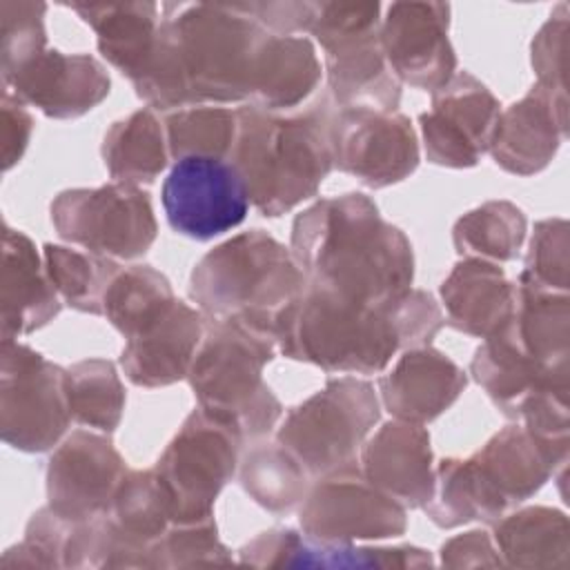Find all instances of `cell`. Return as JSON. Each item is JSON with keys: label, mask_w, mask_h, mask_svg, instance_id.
I'll use <instances>...</instances> for the list:
<instances>
[{"label": "cell", "mask_w": 570, "mask_h": 570, "mask_svg": "<svg viewBox=\"0 0 570 570\" xmlns=\"http://www.w3.org/2000/svg\"><path fill=\"white\" fill-rule=\"evenodd\" d=\"M265 31L240 4H163L154 49L131 80L151 109L249 100Z\"/></svg>", "instance_id": "cell-1"}, {"label": "cell", "mask_w": 570, "mask_h": 570, "mask_svg": "<svg viewBox=\"0 0 570 570\" xmlns=\"http://www.w3.org/2000/svg\"><path fill=\"white\" fill-rule=\"evenodd\" d=\"M443 325L439 303L423 289L358 305L307 283L278 316L274 336L278 352L292 361L325 372L379 374L396 352L430 345Z\"/></svg>", "instance_id": "cell-2"}, {"label": "cell", "mask_w": 570, "mask_h": 570, "mask_svg": "<svg viewBox=\"0 0 570 570\" xmlns=\"http://www.w3.org/2000/svg\"><path fill=\"white\" fill-rule=\"evenodd\" d=\"M289 252L309 285L358 305H381L414 281L412 243L356 191L303 209L292 225Z\"/></svg>", "instance_id": "cell-3"}, {"label": "cell", "mask_w": 570, "mask_h": 570, "mask_svg": "<svg viewBox=\"0 0 570 570\" xmlns=\"http://www.w3.org/2000/svg\"><path fill=\"white\" fill-rule=\"evenodd\" d=\"M238 129L229 163L245 183L249 203L269 218L316 196L334 167L327 98L303 111L278 114L238 107Z\"/></svg>", "instance_id": "cell-4"}, {"label": "cell", "mask_w": 570, "mask_h": 570, "mask_svg": "<svg viewBox=\"0 0 570 570\" xmlns=\"http://www.w3.org/2000/svg\"><path fill=\"white\" fill-rule=\"evenodd\" d=\"M305 285L307 278L292 252L267 232L249 229L216 245L196 263L189 296L207 318L243 321L274 334L278 316Z\"/></svg>", "instance_id": "cell-5"}, {"label": "cell", "mask_w": 570, "mask_h": 570, "mask_svg": "<svg viewBox=\"0 0 570 570\" xmlns=\"http://www.w3.org/2000/svg\"><path fill=\"white\" fill-rule=\"evenodd\" d=\"M276 350L269 332L243 321L209 318L194 354L187 379L198 407L232 425L243 441L265 436L283 414L263 379Z\"/></svg>", "instance_id": "cell-6"}, {"label": "cell", "mask_w": 570, "mask_h": 570, "mask_svg": "<svg viewBox=\"0 0 570 570\" xmlns=\"http://www.w3.org/2000/svg\"><path fill=\"white\" fill-rule=\"evenodd\" d=\"M379 2H312L307 33L325 51L327 89L338 109L396 111L401 82L381 49Z\"/></svg>", "instance_id": "cell-7"}, {"label": "cell", "mask_w": 570, "mask_h": 570, "mask_svg": "<svg viewBox=\"0 0 570 570\" xmlns=\"http://www.w3.org/2000/svg\"><path fill=\"white\" fill-rule=\"evenodd\" d=\"M379 419L381 403L374 385L356 376H338L287 412L276 441L309 476H321L356 463Z\"/></svg>", "instance_id": "cell-8"}, {"label": "cell", "mask_w": 570, "mask_h": 570, "mask_svg": "<svg viewBox=\"0 0 570 570\" xmlns=\"http://www.w3.org/2000/svg\"><path fill=\"white\" fill-rule=\"evenodd\" d=\"M243 436L225 421L196 407L154 465L171 510V523L214 517L220 490L240 463Z\"/></svg>", "instance_id": "cell-9"}, {"label": "cell", "mask_w": 570, "mask_h": 570, "mask_svg": "<svg viewBox=\"0 0 570 570\" xmlns=\"http://www.w3.org/2000/svg\"><path fill=\"white\" fill-rule=\"evenodd\" d=\"M49 214L62 240L107 258L134 261L158 234L149 194L127 183L65 189L51 200Z\"/></svg>", "instance_id": "cell-10"}, {"label": "cell", "mask_w": 570, "mask_h": 570, "mask_svg": "<svg viewBox=\"0 0 570 570\" xmlns=\"http://www.w3.org/2000/svg\"><path fill=\"white\" fill-rule=\"evenodd\" d=\"M0 434L20 452H47L71 419L67 370L18 341L0 347Z\"/></svg>", "instance_id": "cell-11"}, {"label": "cell", "mask_w": 570, "mask_h": 570, "mask_svg": "<svg viewBox=\"0 0 570 570\" xmlns=\"http://www.w3.org/2000/svg\"><path fill=\"white\" fill-rule=\"evenodd\" d=\"M298 521L305 534L332 543L399 537L407 528L405 508L356 463L321 474L301 503Z\"/></svg>", "instance_id": "cell-12"}, {"label": "cell", "mask_w": 570, "mask_h": 570, "mask_svg": "<svg viewBox=\"0 0 570 570\" xmlns=\"http://www.w3.org/2000/svg\"><path fill=\"white\" fill-rule=\"evenodd\" d=\"M334 167L367 187L405 180L419 167V140L407 116L347 107L332 118Z\"/></svg>", "instance_id": "cell-13"}, {"label": "cell", "mask_w": 570, "mask_h": 570, "mask_svg": "<svg viewBox=\"0 0 570 570\" xmlns=\"http://www.w3.org/2000/svg\"><path fill=\"white\" fill-rule=\"evenodd\" d=\"M163 209L174 232L209 240L245 220L249 196L229 160L180 158L163 183Z\"/></svg>", "instance_id": "cell-14"}, {"label": "cell", "mask_w": 570, "mask_h": 570, "mask_svg": "<svg viewBox=\"0 0 570 570\" xmlns=\"http://www.w3.org/2000/svg\"><path fill=\"white\" fill-rule=\"evenodd\" d=\"M499 114L497 96L472 73L456 71L419 116L428 160L452 169L474 167L490 147Z\"/></svg>", "instance_id": "cell-15"}, {"label": "cell", "mask_w": 570, "mask_h": 570, "mask_svg": "<svg viewBox=\"0 0 570 570\" xmlns=\"http://www.w3.org/2000/svg\"><path fill=\"white\" fill-rule=\"evenodd\" d=\"M450 4L392 2L381 20V49L399 82L436 91L456 73V53L448 38Z\"/></svg>", "instance_id": "cell-16"}, {"label": "cell", "mask_w": 570, "mask_h": 570, "mask_svg": "<svg viewBox=\"0 0 570 570\" xmlns=\"http://www.w3.org/2000/svg\"><path fill=\"white\" fill-rule=\"evenodd\" d=\"M127 470L109 436L76 430L49 459L47 505L71 521L105 514Z\"/></svg>", "instance_id": "cell-17"}, {"label": "cell", "mask_w": 570, "mask_h": 570, "mask_svg": "<svg viewBox=\"0 0 570 570\" xmlns=\"http://www.w3.org/2000/svg\"><path fill=\"white\" fill-rule=\"evenodd\" d=\"M7 94L56 120L78 118L100 105L111 87L102 62L89 53L45 49L2 76Z\"/></svg>", "instance_id": "cell-18"}, {"label": "cell", "mask_w": 570, "mask_h": 570, "mask_svg": "<svg viewBox=\"0 0 570 570\" xmlns=\"http://www.w3.org/2000/svg\"><path fill=\"white\" fill-rule=\"evenodd\" d=\"M240 563L254 568H423L432 566V554L416 546L356 548L314 539L294 528H272L238 550Z\"/></svg>", "instance_id": "cell-19"}, {"label": "cell", "mask_w": 570, "mask_h": 570, "mask_svg": "<svg viewBox=\"0 0 570 570\" xmlns=\"http://www.w3.org/2000/svg\"><path fill=\"white\" fill-rule=\"evenodd\" d=\"M566 136L568 105L534 85L499 114L488 151L508 174L532 176L550 165Z\"/></svg>", "instance_id": "cell-20"}, {"label": "cell", "mask_w": 570, "mask_h": 570, "mask_svg": "<svg viewBox=\"0 0 570 570\" xmlns=\"http://www.w3.org/2000/svg\"><path fill=\"white\" fill-rule=\"evenodd\" d=\"M205 314L174 301L160 316L127 338L120 367L138 387H165L189 374L205 334Z\"/></svg>", "instance_id": "cell-21"}, {"label": "cell", "mask_w": 570, "mask_h": 570, "mask_svg": "<svg viewBox=\"0 0 570 570\" xmlns=\"http://www.w3.org/2000/svg\"><path fill=\"white\" fill-rule=\"evenodd\" d=\"M468 459L501 514L537 494L554 470H563L568 461L534 439L523 425L503 428Z\"/></svg>", "instance_id": "cell-22"}, {"label": "cell", "mask_w": 570, "mask_h": 570, "mask_svg": "<svg viewBox=\"0 0 570 570\" xmlns=\"http://www.w3.org/2000/svg\"><path fill=\"white\" fill-rule=\"evenodd\" d=\"M468 374L432 345L405 350L379 379L385 410L407 423L425 425L443 414L465 390Z\"/></svg>", "instance_id": "cell-23"}, {"label": "cell", "mask_w": 570, "mask_h": 570, "mask_svg": "<svg viewBox=\"0 0 570 570\" xmlns=\"http://www.w3.org/2000/svg\"><path fill=\"white\" fill-rule=\"evenodd\" d=\"M363 474L403 508H423L434 494L430 434L423 425L390 421L361 448Z\"/></svg>", "instance_id": "cell-24"}, {"label": "cell", "mask_w": 570, "mask_h": 570, "mask_svg": "<svg viewBox=\"0 0 570 570\" xmlns=\"http://www.w3.org/2000/svg\"><path fill=\"white\" fill-rule=\"evenodd\" d=\"M2 341H16L53 321L62 301L53 289L45 261L27 234L4 223L2 227V278H0Z\"/></svg>", "instance_id": "cell-25"}, {"label": "cell", "mask_w": 570, "mask_h": 570, "mask_svg": "<svg viewBox=\"0 0 570 570\" xmlns=\"http://www.w3.org/2000/svg\"><path fill=\"white\" fill-rule=\"evenodd\" d=\"M441 301L454 330L488 338L510 321L517 305V283L508 281L497 263L463 258L441 283Z\"/></svg>", "instance_id": "cell-26"}, {"label": "cell", "mask_w": 570, "mask_h": 570, "mask_svg": "<svg viewBox=\"0 0 570 570\" xmlns=\"http://www.w3.org/2000/svg\"><path fill=\"white\" fill-rule=\"evenodd\" d=\"M470 374L508 419H517L523 403L537 392L546 387H570L568 372L539 365L519 347L505 325L476 347Z\"/></svg>", "instance_id": "cell-27"}, {"label": "cell", "mask_w": 570, "mask_h": 570, "mask_svg": "<svg viewBox=\"0 0 570 570\" xmlns=\"http://www.w3.org/2000/svg\"><path fill=\"white\" fill-rule=\"evenodd\" d=\"M321 73L309 38L267 33L254 62L247 102L265 111H292L312 96Z\"/></svg>", "instance_id": "cell-28"}, {"label": "cell", "mask_w": 570, "mask_h": 570, "mask_svg": "<svg viewBox=\"0 0 570 570\" xmlns=\"http://www.w3.org/2000/svg\"><path fill=\"white\" fill-rule=\"evenodd\" d=\"M98 38V51L122 76L134 80L151 56L160 24L156 2L69 4Z\"/></svg>", "instance_id": "cell-29"}, {"label": "cell", "mask_w": 570, "mask_h": 570, "mask_svg": "<svg viewBox=\"0 0 570 570\" xmlns=\"http://www.w3.org/2000/svg\"><path fill=\"white\" fill-rule=\"evenodd\" d=\"M492 541L503 566L568 568L570 525L561 510L532 505L494 521Z\"/></svg>", "instance_id": "cell-30"}, {"label": "cell", "mask_w": 570, "mask_h": 570, "mask_svg": "<svg viewBox=\"0 0 570 570\" xmlns=\"http://www.w3.org/2000/svg\"><path fill=\"white\" fill-rule=\"evenodd\" d=\"M505 330L539 365L568 372L570 298L568 294L537 292L517 283V305Z\"/></svg>", "instance_id": "cell-31"}, {"label": "cell", "mask_w": 570, "mask_h": 570, "mask_svg": "<svg viewBox=\"0 0 570 570\" xmlns=\"http://www.w3.org/2000/svg\"><path fill=\"white\" fill-rule=\"evenodd\" d=\"M102 160L114 183H154L167 167L169 149L163 122L142 107L114 122L102 140Z\"/></svg>", "instance_id": "cell-32"}, {"label": "cell", "mask_w": 570, "mask_h": 570, "mask_svg": "<svg viewBox=\"0 0 570 570\" xmlns=\"http://www.w3.org/2000/svg\"><path fill=\"white\" fill-rule=\"evenodd\" d=\"M238 479L243 490L274 514L292 512L309 490L307 470L278 441L252 445L238 463Z\"/></svg>", "instance_id": "cell-33"}, {"label": "cell", "mask_w": 570, "mask_h": 570, "mask_svg": "<svg viewBox=\"0 0 570 570\" xmlns=\"http://www.w3.org/2000/svg\"><path fill=\"white\" fill-rule=\"evenodd\" d=\"M525 234V214L514 203L488 200L454 223L452 243L463 258L505 263L517 258Z\"/></svg>", "instance_id": "cell-34"}, {"label": "cell", "mask_w": 570, "mask_h": 570, "mask_svg": "<svg viewBox=\"0 0 570 570\" xmlns=\"http://www.w3.org/2000/svg\"><path fill=\"white\" fill-rule=\"evenodd\" d=\"M176 301L171 283L151 265L120 267L111 278L102 314L125 336H134Z\"/></svg>", "instance_id": "cell-35"}, {"label": "cell", "mask_w": 570, "mask_h": 570, "mask_svg": "<svg viewBox=\"0 0 570 570\" xmlns=\"http://www.w3.org/2000/svg\"><path fill=\"white\" fill-rule=\"evenodd\" d=\"M47 276L60 301L85 314H102V301L116 272L111 258L47 243L42 249Z\"/></svg>", "instance_id": "cell-36"}, {"label": "cell", "mask_w": 570, "mask_h": 570, "mask_svg": "<svg viewBox=\"0 0 570 570\" xmlns=\"http://www.w3.org/2000/svg\"><path fill=\"white\" fill-rule=\"evenodd\" d=\"M67 399L76 423L100 432H114L120 425L125 387L111 361L87 358L67 367Z\"/></svg>", "instance_id": "cell-37"}, {"label": "cell", "mask_w": 570, "mask_h": 570, "mask_svg": "<svg viewBox=\"0 0 570 570\" xmlns=\"http://www.w3.org/2000/svg\"><path fill=\"white\" fill-rule=\"evenodd\" d=\"M167 149L174 160L180 158H229L238 116L236 109L220 105H194L165 118Z\"/></svg>", "instance_id": "cell-38"}, {"label": "cell", "mask_w": 570, "mask_h": 570, "mask_svg": "<svg viewBox=\"0 0 570 570\" xmlns=\"http://www.w3.org/2000/svg\"><path fill=\"white\" fill-rule=\"evenodd\" d=\"M109 514L138 541L154 543L171 525V510L156 470H127Z\"/></svg>", "instance_id": "cell-39"}, {"label": "cell", "mask_w": 570, "mask_h": 570, "mask_svg": "<svg viewBox=\"0 0 570 570\" xmlns=\"http://www.w3.org/2000/svg\"><path fill=\"white\" fill-rule=\"evenodd\" d=\"M232 552L218 539L214 517L191 523H171L149 546V568L229 566Z\"/></svg>", "instance_id": "cell-40"}, {"label": "cell", "mask_w": 570, "mask_h": 570, "mask_svg": "<svg viewBox=\"0 0 570 570\" xmlns=\"http://www.w3.org/2000/svg\"><path fill=\"white\" fill-rule=\"evenodd\" d=\"M570 236L563 218H546L534 225L519 285L548 294H568Z\"/></svg>", "instance_id": "cell-41"}, {"label": "cell", "mask_w": 570, "mask_h": 570, "mask_svg": "<svg viewBox=\"0 0 570 570\" xmlns=\"http://www.w3.org/2000/svg\"><path fill=\"white\" fill-rule=\"evenodd\" d=\"M45 2L2 0V76L18 69L22 62L47 49Z\"/></svg>", "instance_id": "cell-42"}, {"label": "cell", "mask_w": 570, "mask_h": 570, "mask_svg": "<svg viewBox=\"0 0 570 570\" xmlns=\"http://www.w3.org/2000/svg\"><path fill=\"white\" fill-rule=\"evenodd\" d=\"M568 4H557L530 47L537 87L561 105H568Z\"/></svg>", "instance_id": "cell-43"}, {"label": "cell", "mask_w": 570, "mask_h": 570, "mask_svg": "<svg viewBox=\"0 0 570 570\" xmlns=\"http://www.w3.org/2000/svg\"><path fill=\"white\" fill-rule=\"evenodd\" d=\"M33 131V118L11 94L2 91L0 102V142H2V169L9 171L24 154Z\"/></svg>", "instance_id": "cell-44"}, {"label": "cell", "mask_w": 570, "mask_h": 570, "mask_svg": "<svg viewBox=\"0 0 570 570\" xmlns=\"http://www.w3.org/2000/svg\"><path fill=\"white\" fill-rule=\"evenodd\" d=\"M441 563L448 568H497L503 566L492 537L470 530L441 546Z\"/></svg>", "instance_id": "cell-45"}, {"label": "cell", "mask_w": 570, "mask_h": 570, "mask_svg": "<svg viewBox=\"0 0 570 570\" xmlns=\"http://www.w3.org/2000/svg\"><path fill=\"white\" fill-rule=\"evenodd\" d=\"M265 31L276 36H296L307 31L312 2H238Z\"/></svg>", "instance_id": "cell-46"}]
</instances>
